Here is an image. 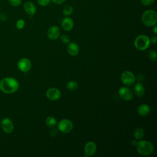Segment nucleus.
<instances>
[{"label": "nucleus", "instance_id": "1", "mask_svg": "<svg viewBox=\"0 0 157 157\" xmlns=\"http://www.w3.org/2000/svg\"><path fill=\"white\" fill-rule=\"evenodd\" d=\"M18 87V82L13 77H5L2 78L0 82V90L4 93H13L17 91Z\"/></svg>", "mask_w": 157, "mask_h": 157}, {"label": "nucleus", "instance_id": "2", "mask_svg": "<svg viewBox=\"0 0 157 157\" xmlns=\"http://www.w3.org/2000/svg\"><path fill=\"white\" fill-rule=\"evenodd\" d=\"M136 147L137 152L142 156H149L153 153L154 150L153 144L149 141L145 140L138 142Z\"/></svg>", "mask_w": 157, "mask_h": 157}, {"label": "nucleus", "instance_id": "3", "mask_svg": "<svg viewBox=\"0 0 157 157\" xmlns=\"http://www.w3.org/2000/svg\"><path fill=\"white\" fill-rule=\"evenodd\" d=\"M141 20L144 25L148 27L153 26L157 22V13L153 10H147L142 13Z\"/></svg>", "mask_w": 157, "mask_h": 157}, {"label": "nucleus", "instance_id": "4", "mask_svg": "<svg viewBox=\"0 0 157 157\" xmlns=\"http://www.w3.org/2000/svg\"><path fill=\"white\" fill-rule=\"evenodd\" d=\"M150 38L145 35L137 36L134 40V46L139 50H145L150 45Z\"/></svg>", "mask_w": 157, "mask_h": 157}, {"label": "nucleus", "instance_id": "5", "mask_svg": "<svg viewBox=\"0 0 157 157\" xmlns=\"http://www.w3.org/2000/svg\"><path fill=\"white\" fill-rule=\"evenodd\" d=\"M72 122L68 119H63L58 124V129L63 133H69L73 129Z\"/></svg>", "mask_w": 157, "mask_h": 157}, {"label": "nucleus", "instance_id": "6", "mask_svg": "<svg viewBox=\"0 0 157 157\" xmlns=\"http://www.w3.org/2000/svg\"><path fill=\"white\" fill-rule=\"evenodd\" d=\"M121 80L124 85L131 86L136 81V77L131 71H125L121 75Z\"/></svg>", "mask_w": 157, "mask_h": 157}, {"label": "nucleus", "instance_id": "7", "mask_svg": "<svg viewBox=\"0 0 157 157\" xmlns=\"http://www.w3.org/2000/svg\"><path fill=\"white\" fill-rule=\"evenodd\" d=\"M119 96L125 101H130L133 98V93L131 89L126 86H121L118 90Z\"/></svg>", "mask_w": 157, "mask_h": 157}, {"label": "nucleus", "instance_id": "8", "mask_svg": "<svg viewBox=\"0 0 157 157\" xmlns=\"http://www.w3.org/2000/svg\"><path fill=\"white\" fill-rule=\"evenodd\" d=\"M17 66L19 70L22 72H28L31 67V63L30 60L26 58H23L18 60Z\"/></svg>", "mask_w": 157, "mask_h": 157}, {"label": "nucleus", "instance_id": "9", "mask_svg": "<svg viewBox=\"0 0 157 157\" xmlns=\"http://www.w3.org/2000/svg\"><path fill=\"white\" fill-rule=\"evenodd\" d=\"M96 145L94 142L90 141L87 142L84 148V153L85 156H91L94 155L96 151Z\"/></svg>", "mask_w": 157, "mask_h": 157}, {"label": "nucleus", "instance_id": "10", "mask_svg": "<svg viewBox=\"0 0 157 157\" xmlns=\"http://www.w3.org/2000/svg\"><path fill=\"white\" fill-rule=\"evenodd\" d=\"M47 98L51 101H56L61 96L60 91L56 88H50L46 92Z\"/></svg>", "mask_w": 157, "mask_h": 157}, {"label": "nucleus", "instance_id": "11", "mask_svg": "<svg viewBox=\"0 0 157 157\" xmlns=\"http://www.w3.org/2000/svg\"><path fill=\"white\" fill-rule=\"evenodd\" d=\"M2 128L6 133L10 134L13 130V124L12 120L8 118H4L1 121Z\"/></svg>", "mask_w": 157, "mask_h": 157}, {"label": "nucleus", "instance_id": "12", "mask_svg": "<svg viewBox=\"0 0 157 157\" xmlns=\"http://www.w3.org/2000/svg\"><path fill=\"white\" fill-rule=\"evenodd\" d=\"M60 36V29L57 26H51L47 31V36L51 40H55Z\"/></svg>", "mask_w": 157, "mask_h": 157}, {"label": "nucleus", "instance_id": "13", "mask_svg": "<svg viewBox=\"0 0 157 157\" xmlns=\"http://www.w3.org/2000/svg\"><path fill=\"white\" fill-rule=\"evenodd\" d=\"M61 26L64 31H71L74 27V21L70 17H65L61 22Z\"/></svg>", "mask_w": 157, "mask_h": 157}, {"label": "nucleus", "instance_id": "14", "mask_svg": "<svg viewBox=\"0 0 157 157\" xmlns=\"http://www.w3.org/2000/svg\"><path fill=\"white\" fill-rule=\"evenodd\" d=\"M23 8L25 11L28 13L29 16H33L36 12V8L31 1H26L23 6Z\"/></svg>", "mask_w": 157, "mask_h": 157}, {"label": "nucleus", "instance_id": "15", "mask_svg": "<svg viewBox=\"0 0 157 157\" xmlns=\"http://www.w3.org/2000/svg\"><path fill=\"white\" fill-rule=\"evenodd\" d=\"M67 51L71 56H76L79 53V47L75 42H70L67 45Z\"/></svg>", "mask_w": 157, "mask_h": 157}, {"label": "nucleus", "instance_id": "16", "mask_svg": "<svg viewBox=\"0 0 157 157\" xmlns=\"http://www.w3.org/2000/svg\"><path fill=\"white\" fill-rule=\"evenodd\" d=\"M150 112V107L145 104L140 105L137 109V113L140 116H147Z\"/></svg>", "mask_w": 157, "mask_h": 157}, {"label": "nucleus", "instance_id": "17", "mask_svg": "<svg viewBox=\"0 0 157 157\" xmlns=\"http://www.w3.org/2000/svg\"><path fill=\"white\" fill-rule=\"evenodd\" d=\"M134 93L136 94V95L138 97H142L145 93V88L144 85H142V83L138 82L137 83L134 88Z\"/></svg>", "mask_w": 157, "mask_h": 157}, {"label": "nucleus", "instance_id": "18", "mask_svg": "<svg viewBox=\"0 0 157 157\" xmlns=\"http://www.w3.org/2000/svg\"><path fill=\"white\" fill-rule=\"evenodd\" d=\"M134 136L136 140H141L144 136V131L141 128H137L136 129L134 132Z\"/></svg>", "mask_w": 157, "mask_h": 157}, {"label": "nucleus", "instance_id": "19", "mask_svg": "<svg viewBox=\"0 0 157 157\" xmlns=\"http://www.w3.org/2000/svg\"><path fill=\"white\" fill-rule=\"evenodd\" d=\"M56 120L55 118V117L52 116L48 117L45 120V123L47 125V126L52 128H54L56 126Z\"/></svg>", "mask_w": 157, "mask_h": 157}, {"label": "nucleus", "instance_id": "20", "mask_svg": "<svg viewBox=\"0 0 157 157\" xmlns=\"http://www.w3.org/2000/svg\"><path fill=\"white\" fill-rule=\"evenodd\" d=\"M66 87L69 90L71 91H74L77 89L78 88V83L76 81L74 80H71L67 82L66 85Z\"/></svg>", "mask_w": 157, "mask_h": 157}, {"label": "nucleus", "instance_id": "21", "mask_svg": "<svg viewBox=\"0 0 157 157\" xmlns=\"http://www.w3.org/2000/svg\"><path fill=\"white\" fill-rule=\"evenodd\" d=\"M72 12H73V8L71 6H69V5L66 6L63 10V13L66 16L71 15L72 13Z\"/></svg>", "mask_w": 157, "mask_h": 157}, {"label": "nucleus", "instance_id": "22", "mask_svg": "<svg viewBox=\"0 0 157 157\" xmlns=\"http://www.w3.org/2000/svg\"><path fill=\"white\" fill-rule=\"evenodd\" d=\"M148 57H149L150 59L153 61H156L157 54H156V51H155V50H150L149 52V53H148Z\"/></svg>", "mask_w": 157, "mask_h": 157}, {"label": "nucleus", "instance_id": "23", "mask_svg": "<svg viewBox=\"0 0 157 157\" xmlns=\"http://www.w3.org/2000/svg\"><path fill=\"white\" fill-rule=\"evenodd\" d=\"M25 22L23 19H20L16 22V28L18 29H21L24 28Z\"/></svg>", "mask_w": 157, "mask_h": 157}, {"label": "nucleus", "instance_id": "24", "mask_svg": "<svg viewBox=\"0 0 157 157\" xmlns=\"http://www.w3.org/2000/svg\"><path fill=\"white\" fill-rule=\"evenodd\" d=\"M9 4L14 7H17L20 6L21 3V0H8Z\"/></svg>", "mask_w": 157, "mask_h": 157}, {"label": "nucleus", "instance_id": "25", "mask_svg": "<svg viewBox=\"0 0 157 157\" xmlns=\"http://www.w3.org/2000/svg\"><path fill=\"white\" fill-rule=\"evenodd\" d=\"M61 40L63 43L64 44H68L70 42V37L69 36L64 34L61 36Z\"/></svg>", "mask_w": 157, "mask_h": 157}, {"label": "nucleus", "instance_id": "26", "mask_svg": "<svg viewBox=\"0 0 157 157\" xmlns=\"http://www.w3.org/2000/svg\"><path fill=\"white\" fill-rule=\"evenodd\" d=\"M37 1L41 6H46L50 2V0H37Z\"/></svg>", "mask_w": 157, "mask_h": 157}, {"label": "nucleus", "instance_id": "27", "mask_svg": "<svg viewBox=\"0 0 157 157\" xmlns=\"http://www.w3.org/2000/svg\"><path fill=\"white\" fill-rule=\"evenodd\" d=\"M140 1H141V3L144 6H150L155 1V0H140Z\"/></svg>", "mask_w": 157, "mask_h": 157}, {"label": "nucleus", "instance_id": "28", "mask_svg": "<svg viewBox=\"0 0 157 157\" xmlns=\"http://www.w3.org/2000/svg\"><path fill=\"white\" fill-rule=\"evenodd\" d=\"M50 134V135H51L52 137H55V136L56 135H57V134H58V130H57L56 129L53 128V129L51 130Z\"/></svg>", "mask_w": 157, "mask_h": 157}, {"label": "nucleus", "instance_id": "29", "mask_svg": "<svg viewBox=\"0 0 157 157\" xmlns=\"http://www.w3.org/2000/svg\"><path fill=\"white\" fill-rule=\"evenodd\" d=\"M150 43H152L153 44H156V42H157V37L156 36H153L151 37V39H150Z\"/></svg>", "mask_w": 157, "mask_h": 157}, {"label": "nucleus", "instance_id": "30", "mask_svg": "<svg viewBox=\"0 0 157 157\" xmlns=\"http://www.w3.org/2000/svg\"><path fill=\"white\" fill-rule=\"evenodd\" d=\"M52 1L56 4H61L66 1V0H52Z\"/></svg>", "mask_w": 157, "mask_h": 157}, {"label": "nucleus", "instance_id": "31", "mask_svg": "<svg viewBox=\"0 0 157 157\" xmlns=\"http://www.w3.org/2000/svg\"><path fill=\"white\" fill-rule=\"evenodd\" d=\"M7 19V16L5 13H1L0 15V20L1 21H5Z\"/></svg>", "mask_w": 157, "mask_h": 157}, {"label": "nucleus", "instance_id": "32", "mask_svg": "<svg viewBox=\"0 0 157 157\" xmlns=\"http://www.w3.org/2000/svg\"><path fill=\"white\" fill-rule=\"evenodd\" d=\"M136 79H137L138 80H144V75L142 74H139L138 75L136 76Z\"/></svg>", "mask_w": 157, "mask_h": 157}, {"label": "nucleus", "instance_id": "33", "mask_svg": "<svg viewBox=\"0 0 157 157\" xmlns=\"http://www.w3.org/2000/svg\"><path fill=\"white\" fill-rule=\"evenodd\" d=\"M153 26H154V27H153V33H155V34H157V26H156V25H154Z\"/></svg>", "mask_w": 157, "mask_h": 157}, {"label": "nucleus", "instance_id": "34", "mask_svg": "<svg viewBox=\"0 0 157 157\" xmlns=\"http://www.w3.org/2000/svg\"><path fill=\"white\" fill-rule=\"evenodd\" d=\"M137 144V142L136 141V140H133L131 141V145L132 146H136Z\"/></svg>", "mask_w": 157, "mask_h": 157}, {"label": "nucleus", "instance_id": "35", "mask_svg": "<svg viewBox=\"0 0 157 157\" xmlns=\"http://www.w3.org/2000/svg\"><path fill=\"white\" fill-rule=\"evenodd\" d=\"M0 10H1V9H0Z\"/></svg>", "mask_w": 157, "mask_h": 157}]
</instances>
